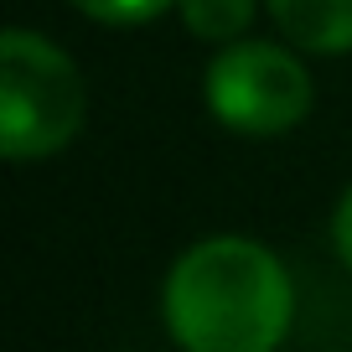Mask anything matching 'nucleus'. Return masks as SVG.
I'll use <instances>...</instances> for the list:
<instances>
[{
	"instance_id": "f257e3e1",
	"label": "nucleus",
	"mask_w": 352,
	"mask_h": 352,
	"mask_svg": "<svg viewBox=\"0 0 352 352\" xmlns=\"http://www.w3.org/2000/svg\"><path fill=\"white\" fill-rule=\"evenodd\" d=\"M161 311L182 352H275L290 327V275L254 239H202L171 264Z\"/></svg>"
},
{
	"instance_id": "f03ea898",
	"label": "nucleus",
	"mask_w": 352,
	"mask_h": 352,
	"mask_svg": "<svg viewBox=\"0 0 352 352\" xmlns=\"http://www.w3.org/2000/svg\"><path fill=\"white\" fill-rule=\"evenodd\" d=\"M83 73L63 47L21 26L0 36V145L11 161L63 151L83 124Z\"/></svg>"
},
{
	"instance_id": "7ed1b4c3",
	"label": "nucleus",
	"mask_w": 352,
	"mask_h": 352,
	"mask_svg": "<svg viewBox=\"0 0 352 352\" xmlns=\"http://www.w3.org/2000/svg\"><path fill=\"white\" fill-rule=\"evenodd\" d=\"M208 104L239 135H285L311 109V73L270 42H228L208 63Z\"/></svg>"
},
{
	"instance_id": "20e7f679",
	"label": "nucleus",
	"mask_w": 352,
	"mask_h": 352,
	"mask_svg": "<svg viewBox=\"0 0 352 352\" xmlns=\"http://www.w3.org/2000/svg\"><path fill=\"white\" fill-rule=\"evenodd\" d=\"M270 11L306 52H352V0H270Z\"/></svg>"
},
{
	"instance_id": "39448f33",
	"label": "nucleus",
	"mask_w": 352,
	"mask_h": 352,
	"mask_svg": "<svg viewBox=\"0 0 352 352\" xmlns=\"http://www.w3.org/2000/svg\"><path fill=\"white\" fill-rule=\"evenodd\" d=\"M182 21L208 42H239V32L254 21V0H176Z\"/></svg>"
},
{
	"instance_id": "423d86ee",
	"label": "nucleus",
	"mask_w": 352,
	"mask_h": 352,
	"mask_svg": "<svg viewBox=\"0 0 352 352\" xmlns=\"http://www.w3.org/2000/svg\"><path fill=\"white\" fill-rule=\"evenodd\" d=\"M83 16H94V21H109V26H135V21H151V16H161L171 0H73Z\"/></svg>"
},
{
	"instance_id": "0eeeda50",
	"label": "nucleus",
	"mask_w": 352,
	"mask_h": 352,
	"mask_svg": "<svg viewBox=\"0 0 352 352\" xmlns=\"http://www.w3.org/2000/svg\"><path fill=\"white\" fill-rule=\"evenodd\" d=\"M331 233H337V254H342V264L352 270V192L342 197V208H337V223H331Z\"/></svg>"
}]
</instances>
